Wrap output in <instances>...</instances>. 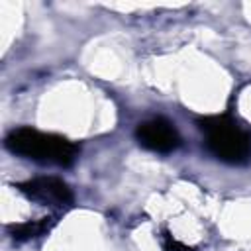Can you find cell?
<instances>
[{
  "instance_id": "obj_1",
  "label": "cell",
  "mask_w": 251,
  "mask_h": 251,
  "mask_svg": "<svg viewBox=\"0 0 251 251\" xmlns=\"http://www.w3.org/2000/svg\"><path fill=\"white\" fill-rule=\"evenodd\" d=\"M6 147L14 155H20V157H25L37 163L59 165V167L71 165L78 153V147L67 137L53 135V133H41L29 127L14 129L6 137Z\"/></svg>"
},
{
  "instance_id": "obj_2",
  "label": "cell",
  "mask_w": 251,
  "mask_h": 251,
  "mask_svg": "<svg viewBox=\"0 0 251 251\" xmlns=\"http://www.w3.org/2000/svg\"><path fill=\"white\" fill-rule=\"evenodd\" d=\"M200 129L206 135L208 151L226 163H245L251 157V135L227 116H212L200 120Z\"/></svg>"
},
{
  "instance_id": "obj_3",
  "label": "cell",
  "mask_w": 251,
  "mask_h": 251,
  "mask_svg": "<svg viewBox=\"0 0 251 251\" xmlns=\"http://www.w3.org/2000/svg\"><path fill=\"white\" fill-rule=\"evenodd\" d=\"M135 137L139 145L155 153H171L180 145V135L176 127L165 118H153L141 122L135 129Z\"/></svg>"
},
{
  "instance_id": "obj_4",
  "label": "cell",
  "mask_w": 251,
  "mask_h": 251,
  "mask_svg": "<svg viewBox=\"0 0 251 251\" xmlns=\"http://www.w3.org/2000/svg\"><path fill=\"white\" fill-rule=\"evenodd\" d=\"M20 192H24L29 200H35L39 204L45 206H59V208H67L73 202V192L71 188L55 176H39V178H31L25 180L22 184H18Z\"/></svg>"
},
{
  "instance_id": "obj_5",
  "label": "cell",
  "mask_w": 251,
  "mask_h": 251,
  "mask_svg": "<svg viewBox=\"0 0 251 251\" xmlns=\"http://www.w3.org/2000/svg\"><path fill=\"white\" fill-rule=\"evenodd\" d=\"M51 224H53L51 218H41V220H35V222H25V224L14 226L12 227V237L14 239H29V237L41 235L43 231L49 229Z\"/></svg>"
},
{
  "instance_id": "obj_6",
  "label": "cell",
  "mask_w": 251,
  "mask_h": 251,
  "mask_svg": "<svg viewBox=\"0 0 251 251\" xmlns=\"http://www.w3.org/2000/svg\"><path fill=\"white\" fill-rule=\"evenodd\" d=\"M165 249H167V251H192L190 247H184L182 243H178V241L173 239L171 235L165 237Z\"/></svg>"
}]
</instances>
